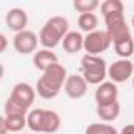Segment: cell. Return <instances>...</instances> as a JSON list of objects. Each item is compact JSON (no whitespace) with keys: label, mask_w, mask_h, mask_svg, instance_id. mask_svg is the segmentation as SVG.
Returning <instances> with one entry per match:
<instances>
[{"label":"cell","mask_w":134,"mask_h":134,"mask_svg":"<svg viewBox=\"0 0 134 134\" xmlns=\"http://www.w3.org/2000/svg\"><path fill=\"white\" fill-rule=\"evenodd\" d=\"M68 73H66V68L60 63L52 65L49 70H46L43 73V76L36 81L35 90L36 93L44 98V99H54L60 90L63 88L66 79H68Z\"/></svg>","instance_id":"cell-1"},{"label":"cell","mask_w":134,"mask_h":134,"mask_svg":"<svg viewBox=\"0 0 134 134\" xmlns=\"http://www.w3.org/2000/svg\"><path fill=\"white\" fill-rule=\"evenodd\" d=\"M107 68L106 60L99 55H88L85 54L81 58V70L82 76L87 81L88 85H101L104 79L107 77Z\"/></svg>","instance_id":"cell-2"},{"label":"cell","mask_w":134,"mask_h":134,"mask_svg":"<svg viewBox=\"0 0 134 134\" xmlns=\"http://www.w3.org/2000/svg\"><path fill=\"white\" fill-rule=\"evenodd\" d=\"M112 44V40L106 30H95L84 38V51L88 55H101Z\"/></svg>","instance_id":"cell-3"},{"label":"cell","mask_w":134,"mask_h":134,"mask_svg":"<svg viewBox=\"0 0 134 134\" xmlns=\"http://www.w3.org/2000/svg\"><path fill=\"white\" fill-rule=\"evenodd\" d=\"M104 24H106V32L109 33L112 44L121 38L131 36L129 32V25L125 21V14L123 13H115V14H109L104 18Z\"/></svg>","instance_id":"cell-4"},{"label":"cell","mask_w":134,"mask_h":134,"mask_svg":"<svg viewBox=\"0 0 134 134\" xmlns=\"http://www.w3.org/2000/svg\"><path fill=\"white\" fill-rule=\"evenodd\" d=\"M107 77L114 84H123L134 77V65L129 58H120L109 65L107 68Z\"/></svg>","instance_id":"cell-5"},{"label":"cell","mask_w":134,"mask_h":134,"mask_svg":"<svg viewBox=\"0 0 134 134\" xmlns=\"http://www.w3.org/2000/svg\"><path fill=\"white\" fill-rule=\"evenodd\" d=\"M38 35L32 30H24V32H19L14 35L13 38V46L16 49L18 54H22V55H29V54H33L36 52V47H38Z\"/></svg>","instance_id":"cell-6"},{"label":"cell","mask_w":134,"mask_h":134,"mask_svg":"<svg viewBox=\"0 0 134 134\" xmlns=\"http://www.w3.org/2000/svg\"><path fill=\"white\" fill-rule=\"evenodd\" d=\"M35 96H36V90L27 82H18L11 88V93H10V98L13 101H16L18 104L24 106L29 110H30L33 101H35Z\"/></svg>","instance_id":"cell-7"},{"label":"cell","mask_w":134,"mask_h":134,"mask_svg":"<svg viewBox=\"0 0 134 134\" xmlns=\"http://www.w3.org/2000/svg\"><path fill=\"white\" fill-rule=\"evenodd\" d=\"M87 88H88V84L82 74H70L63 85L65 93L71 99H81L82 96H85Z\"/></svg>","instance_id":"cell-8"},{"label":"cell","mask_w":134,"mask_h":134,"mask_svg":"<svg viewBox=\"0 0 134 134\" xmlns=\"http://www.w3.org/2000/svg\"><path fill=\"white\" fill-rule=\"evenodd\" d=\"M117 98H118V88H117V84H114L112 81H104L101 85H98L95 92L96 106H106V104L117 103Z\"/></svg>","instance_id":"cell-9"},{"label":"cell","mask_w":134,"mask_h":134,"mask_svg":"<svg viewBox=\"0 0 134 134\" xmlns=\"http://www.w3.org/2000/svg\"><path fill=\"white\" fill-rule=\"evenodd\" d=\"M7 25L11 32L14 33H19V32H24L27 30V24H29V16L27 13L22 10V8H11L8 13H7Z\"/></svg>","instance_id":"cell-10"},{"label":"cell","mask_w":134,"mask_h":134,"mask_svg":"<svg viewBox=\"0 0 134 134\" xmlns=\"http://www.w3.org/2000/svg\"><path fill=\"white\" fill-rule=\"evenodd\" d=\"M38 38H40L41 46H43L44 49H49V51L54 49V47H57V46L63 41V36H62L54 27H51L49 24H44V25L41 27Z\"/></svg>","instance_id":"cell-11"},{"label":"cell","mask_w":134,"mask_h":134,"mask_svg":"<svg viewBox=\"0 0 134 134\" xmlns=\"http://www.w3.org/2000/svg\"><path fill=\"white\" fill-rule=\"evenodd\" d=\"M58 63V57L54 51H49V49H40L33 54V66L40 71H46L49 70L52 65Z\"/></svg>","instance_id":"cell-12"},{"label":"cell","mask_w":134,"mask_h":134,"mask_svg":"<svg viewBox=\"0 0 134 134\" xmlns=\"http://www.w3.org/2000/svg\"><path fill=\"white\" fill-rule=\"evenodd\" d=\"M62 125V118L55 110L51 109H44L43 110V121H41V132L46 134H54L60 129Z\"/></svg>","instance_id":"cell-13"},{"label":"cell","mask_w":134,"mask_h":134,"mask_svg":"<svg viewBox=\"0 0 134 134\" xmlns=\"http://www.w3.org/2000/svg\"><path fill=\"white\" fill-rule=\"evenodd\" d=\"M84 38L85 36H82L81 32H76V30L70 32L68 35L63 38V41H62L65 52H68V54H77L79 51H82L84 49Z\"/></svg>","instance_id":"cell-14"},{"label":"cell","mask_w":134,"mask_h":134,"mask_svg":"<svg viewBox=\"0 0 134 134\" xmlns=\"http://www.w3.org/2000/svg\"><path fill=\"white\" fill-rule=\"evenodd\" d=\"M96 115L104 123H110V121L117 120L118 115H120V104H118V101L112 103V104H106V106H96Z\"/></svg>","instance_id":"cell-15"},{"label":"cell","mask_w":134,"mask_h":134,"mask_svg":"<svg viewBox=\"0 0 134 134\" xmlns=\"http://www.w3.org/2000/svg\"><path fill=\"white\" fill-rule=\"evenodd\" d=\"M114 51L120 58H129L134 54V40L132 36L121 38L114 43Z\"/></svg>","instance_id":"cell-16"},{"label":"cell","mask_w":134,"mask_h":134,"mask_svg":"<svg viewBox=\"0 0 134 134\" xmlns=\"http://www.w3.org/2000/svg\"><path fill=\"white\" fill-rule=\"evenodd\" d=\"M77 25L82 32L85 33H92L96 30L98 27V16L95 13H85V14H79L77 19Z\"/></svg>","instance_id":"cell-17"},{"label":"cell","mask_w":134,"mask_h":134,"mask_svg":"<svg viewBox=\"0 0 134 134\" xmlns=\"http://www.w3.org/2000/svg\"><path fill=\"white\" fill-rule=\"evenodd\" d=\"M2 118H3V121H5V125H7L10 132H18L24 126H27V117L25 115L13 114V115H3Z\"/></svg>","instance_id":"cell-18"},{"label":"cell","mask_w":134,"mask_h":134,"mask_svg":"<svg viewBox=\"0 0 134 134\" xmlns=\"http://www.w3.org/2000/svg\"><path fill=\"white\" fill-rule=\"evenodd\" d=\"M46 24H49L51 27H54L63 38L71 32V30H70V22H68V19L63 18V16H52L51 19L46 21Z\"/></svg>","instance_id":"cell-19"},{"label":"cell","mask_w":134,"mask_h":134,"mask_svg":"<svg viewBox=\"0 0 134 134\" xmlns=\"http://www.w3.org/2000/svg\"><path fill=\"white\" fill-rule=\"evenodd\" d=\"M43 110L41 107L38 109H32L27 115V126L33 131V132H41V121H43Z\"/></svg>","instance_id":"cell-20"},{"label":"cell","mask_w":134,"mask_h":134,"mask_svg":"<svg viewBox=\"0 0 134 134\" xmlns=\"http://www.w3.org/2000/svg\"><path fill=\"white\" fill-rule=\"evenodd\" d=\"M85 134H120V132L110 123L101 121V123H92V125H88L87 129H85Z\"/></svg>","instance_id":"cell-21"},{"label":"cell","mask_w":134,"mask_h":134,"mask_svg":"<svg viewBox=\"0 0 134 134\" xmlns=\"http://www.w3.org/2000/svg\"><path fill=\"white\" fill-rule=\"evenodd\" d=\"M101 13H103V18L109 16V14H115V13H123L125 10V5L120 0H106V2L101 3Z\"/></svg>","instance_id":"cell-22"},{"label":"cell","mask_w":134,"mask_h":134,"mask_svg":"<svg viewBox=\"0 0 134 134\" xmlns=\"http://www.w3.org/2000/svg\"><path fill=\"white\" fill-rule=\"evenodd\" d=\"M74 10L81 14H85V13H93L96 8L101 7V3L98 0H74L73 3Z\"/></svg>","instance_id":"cell-23"},{"label":"cell","mask_w":134,"mask_h":134,"mask_svg":"<svg viewBox=\"0 0 134 134\" xmlns=\"http://www.w3.org/2000/svg\"><path fill=\"white\" fill-rule=\"evenodd\" d=\"M29 109H25L24 106H21V104H18L16 101H13L11 98H8L7 99V103H5V115H13V114H18V115H29Z\"/></svg>","instance_id":"cell-24"},{"label":"cell","mask_w":134,"mask_h":134,"mask_svg":"<svg viewBox=\"0 0 134 134\" xmlns=\"http://www.w3.org/2000/svg\"><path fill=\"white\" fill-rule=\"evenodd\" d=\"M120 134H134V123L123 126V129L120 131Z\"/></svg>","instance_id":"cell-25"},{"label":"cell","mask_w":134,"mask_h":134,"mask_svg":"<svg viewBox=\"0 0 134 134\" xmlns=\"http://www.w3.org/2000/svg\"><path fill=\"white\" fill-rule=\"evenodd\" d=\"M0 41H2V47H0V52H5L7 51V46H8V41H7V36L2 33L0 35Z\"/></svg>","instance_id":"cell-26"},{"label":"cell","mask_w":134,"mask_h":134,"mask_svg":"<svg viewBox=\"0 0 134 134\" xmlns=\"http://www.w3.org/2000/svg\"><path fill=\"white\" fill-rule=\"evenodd\" d=\"M8 132H10V131H8V128H7L3 118H0V134H8Z\"/></svg>","instance_id":"cell-27"},{"label":"cell","mask_w":134,"mask_h":134,"mask_svg":"<svg viewBox=\"0 0 134 134\" xmlns=\"http://www.w3.org/2000/svg\"><path fill=\"white\" fill-rule=\"evenodd\" d=\"M131 24H132V27H134V16H132V19H131Z\"/></svg>","instance_id":"cell-28"},{"label":"cell","mask_w":134,"mask_h":134,"mask_svg":"<svg viewBox=\"0 0 134 134\" xmlns=\"http://www.w3.org/2000/svg\"><path fill=\"white\" fill-rule=\"evenodd\" d=\"M132 87H134V77H132Z\"/></svg>","instance_id":"cell-29"}]
</instances>
